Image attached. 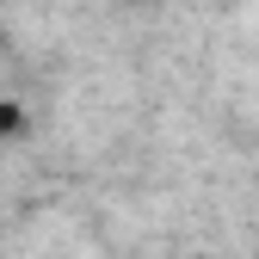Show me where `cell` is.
I'll list each match as a JSON object with an SVG mask.
<instances>
[{
    "instance_id": "cell-1",
    "label": "cell",
    "mask_w": 259,
    "mask_h": 259,
    "mask_svg": "<svg viewBox=\"0 0 259 259\" xmlns=\"http://www.w3.org/2000/svg\"><path fill=\"white\" fill-rule=\"evenodd\" d=\"M19 130V105H0V136H13Z\"/></svg>"
},
{
    "instance_id": "cell-2",
    "label": "cell",
    "mask_w": 259,
    "mask_h": 259,
    "mask_svg": "<svg viewBox=\"0 0 259 259\" xmlns=\"http://www.w3.org/2000/svg\"><path fill=\"white\" fill-rule=\"evenodd\" d=\"M0 7H7V0H0Z\"/></svg>"
}]
</instances>
